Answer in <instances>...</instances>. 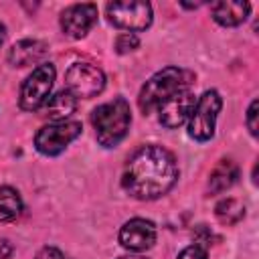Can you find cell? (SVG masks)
Here are the masks:
<instances>
[{"label": "cell", "mask_w": 259, "mask_h": 259, "mask_svg": "<svg viewBox=\"0 0 259 259\" xmlns=\"http://www.w3.org/2000/svg\"><path fill=\"white\" fill-rule=\"evenodd\" d=\"M206 257H208L206 247H202V245L194 243V245H188L186 249H182V251L178 253V257H176V259H206Z\"/></svg>", "instance_id": "19"}, {"label": "cell", "mask_w": 259, "mask_h": 259, "mask_svg": "<svg viewBox=\"0 0 259 259\" xmlns=\"http://www.w3.org/2000/svg\"><path fill=\"white\" fill-rule=\"evenodd\" d=\"M138 47H140V40H138V36L132 34V32H123V34H119V36L115 38V51H117L119 55L132 53V51H136Z\"/></svg>", "instance_id": "18"}, {"label": "cell", "mask_w": 259, "mask_h": 259, "mask_svg": "<svg viewBox=\"0 0 259 259\" xmlns=\"http://www.w3.org/2000/svg\"><path fill=\"white\" fill-rule=\"evenodd\" d=\"M91 123L95 138L103 148H115L130 132L132 109L123 97H115L107 103H101L91 113Z\"/></svg>", "instance_id": "3"}, {"label": "cell", "mask_w": 259, "mask_h": 259, "mask_svg": "<svg viewBox=\"0 0 259 259\" xmlns=\"http://www.w3.org/2000/svg\"><path fill=\"white\" fill-rule=\"evenodd\" d=\"M75 109H77V97L65 89L49 97V101L42 105V111H45L42 115L53 123H57V121H67L75 113Z\"/></svg>", "instance_id": "14"}, {"label": "cell", "mask_w": 259, "mask_h": 259, "mask_svg": "<svg viewBox=\"0 0 259 259\" xmlns=\"http://www.w3.org/2000/svg\"><path fill=\"white\" fill-rule=\"evenodd\" d=\"M210 12H212V20L217 24L239 26L247 20V16L251 12V4L249 2H219V4H212Z\"/></svg>", "instance_id": "13"}, {"label": "cell", "mask_w": 259, "mask_h": 259, "mask_svg": "<svg viewBox=\"0 0 259 259\" xmlns=\"http://www.w3.org/2000/svg\"><path fill=\"white\" fill-rule=\"evenodd\" d=\"M97 22V6L91 2L71 4L61 14V30L69 38H83Z\"/></svg>", "instance_id": "9"}, {"label": "cell", "mask_w": 259, "mask_h": 259, "mask_svg": "<svg viewBox=\"0 0 259 259\" xmlns=\"http://www.w3.org/2000/svg\"><path fill=\"white\" fill-rule=\"evenodd\" d=\"M55 77H57V69L53 63H42L38 65L22 83L20 87V109L24 111H36L40 109L49 97H51V89L55 85Z\"/></svg>", "instance_id": "5"}, {"label": "cell", "mask_w": 259, "mask_h": 259, "mask_svg": "<svg viewBox=\"0 0 259 259\" xmlns=\"http://www.w3.org/2000/svg\"><path fill=\"white\" fill-rule=\"evenodd\" d=\"M105 14L107 20L117 26L123 28L132 34L146 30L152 24V4L150 2H140V0H132V2H109L105 6Z\"/></svg>", "instance_id": "6"}, {"label": "cell", "mask_w": 259, "mask_h": 259, "mask_svg": "<svg viewBox=\"0 0 259 259\" xmlns=\"http://www.w3.org/2000/svg\"><path fill=\"white\" fill-rule=\"evenodd\" d=\"M196 103V97L190 89H182L176 95H172L170 99H166L160 107H158V119L164 127L174 130L178 125H182L184 121H188L192 107Z\"/></svg>", "instance_id": "10"}, {"label": "cell", "mask_w": 259, "mask_h": 259, "mask_svg": "<svg viewBox=\"0 0 259 259\" xmlns=\"http://www.w3.org/2000/svg\"><path fill=\"white\" fill-rule=\"evenodd\" d=\"M81 130L83 127L79 121H69V119L42 125L34 136V148L42 156H59L73 140L79 138Z\"/></svg>", "instance_id": "8"}, {"label": "cell", "mask_w": 259, "mask_h": 259, "mask_svg": "<svg viewBox=\"0 0 259 259\" xmlns=\"http://www.w3.org/2000/svg\"><path fill=\"white\" fill-rule=\"evenodd\" d=\"M257 107H259V101L253 99L247 109V127L251 132V136H257Z\"/></svg>", "instance_id": "20"}, {"label": "cell", "mask_w": 259, "mask_h": 259, "mask_svg": "<svg viewBox=\"0 0 259 259\" xmlns=\"http://www.w3.org/2000/svg\"><path fill=\"white\" fill-rule=\"evenodd\" d=\"M22 212V198L18 190L12 186H2L0 188V223H8L18 219Z\"/></svg>", "instance_id": "16"}, {"label": "cell", "mask_w": 259, "mask_h": 259, "mask_svg": "<svg viewBox=\"0 0 259 259\" xmlns=\"http://www.w3.org/2000/svg\"><path fill=\"white\" fill-rule=\"evenodd\" d=\"M6 40V26L0 22V47H2V42Z\"/></svg>", "instance_id": "23"}, {"label": "cell", "mask_w": 259, "mask_h": 259, "mask_svg": "<svg viewBox=\"0 0 259 259\" xmlns=\"http://www.w3.org/2000/svg\"><path fill=\"white\" fill-rule=\"evenodd\" d=\"M12 255V245L8 239H0V259H8Z\"/></svg>", "instance_id": "22"}, {"label": "cell", "mask_w": 259, "mask_h": 259, "mask_svg": "<svg viewBox=\"0 0 259 259\" xmlns=\"http://www.w3.org/2000/svg\"><path fill=\"white\" fill-rule=\"evenodd\" d=\"M47 55V42L36 38H24L10 47L8 51V63L12 67H26L32 63H38Z\"/></svg>", "instance_id": "12"}, {"label": "cell", "mask_w": 259, "mask_h": 259, "mask_svg": "<svg viewBox=\"0 0 259 259\" xmlns=\"http://www.w3.org/2000/svg\"><path fill=\"white\" fill-rule=\"evenodd\" d=\"M65 85L67 91L75 97H95L105 87V75L97 65L91 63H73L65 73Z\"/></svg>", "instance_id": "7"}, {"label": "cell", "mask_w": 259, "mask_h": 259, "mask_svg": "<svg viewBox=\"0 0 259 259\" xmlns=\"http://www.w3.org/2000/svg\"><path fill=\"white\" fill-rule=\"evenodd\" d=\"M214 214L223 225H235L245 217V206L237 198H223L214 206Z\"/></svg>", "instance_id": "17"}, {"label": "cell", "mask_w": 259, "mask_h": 259, "mask_svg": "<svg viewBox=\"0 0 259 259\" xmlns=\"http://www.w3.org/2000/svg\"><path fill=\"white\" fill-rule=\"evenodd\" d=\"M192 83H194V73L180 67H164L146 81V85L140 91L138 105L144 115H150L154 109H158L166 99H170L178 91L190 89Z\"/></svg>", "instance_id": "2"}, {"label": "cell", "mask_w": 259, "mask_h": 259, "mask_svg": "<svg viewBox=\"0 0 259 259\" xmlns=\"http://www.w3.org/2000/svg\"><path fill=\"white\" fill-rule=\"evenodd\" d=\"M237 178H239V166L233 160H221L208 176V192L221 194L229 190L237 182Z\"/></svg>", "instance_id": "15"}, {"label": "cell", "mask_w": 259, "mask_h": 259, "mask_svg": "<svg viewBox=\"0 0 259 259\" xmlns=\"http://www.w3.org/2000/svg\"><path fill=\"white\" fill-rule=\"evenodd\" d=\"M119 259H146L142 255H125V257H119Z\"/></svg>", "instance_id": "24"}, {"label": "cell", "mask_w": 259, "mask_h": 259, "mask_svg": "<svg viewBox=\"0 0 259 259\" xmlns=\"http://www.w3.org/2000/svg\"><path fill=\"white\" fill-rule=\"evenodd\" d=\"M36 259H69V257L61 249H57V247H42L36 253Z\"/></svg>", "instance_id": "21"}, {"label": "cell", "mask_w": 259, "mask_h": 259, "mask_svg": "<svg viewBox=\"0 0 259 259\" xmlns=\"http://www.w3.org/2000/svg\"><path fill=\"white\" fill-rule=\"evenodd\" d=\"M178 180V164L170 150L150 144L140 148L125 164L121 174L123 190L138 200L164 196Z\"/></svg>", "instance_id": "1"}, {"label": "cell", "mask_w": 259, "mask_h": 259, "mask_svg": "<svg viewBox=\"0 0 259 259\" xmlns=\"http://www.w3.org/2000/svg\"><path fill=\"white\" fill-rule=\"evenodd\" d=\"M221 107H223V99L219 91L214 89L204 91L196 99L192 113L188 117V136L196 142H208L214 136L217 117L221 113Z\"/></svg>", "instance_id": "4"}, {"label": "cell", "mask_w": 259, "mask_h": 259, "mask_svg": "<svg viewBox=\"0 0 259 259\" xmlns=\"http://www.w3.org/2000/svg\"><path fill=\"white\" fill-rule=\"evenodd\" d=\"M119 243L134 253L148 251L156 243V225L146 219H132L119 229Z\"/></svg>", "instance_id": "11"}]
</instances>
